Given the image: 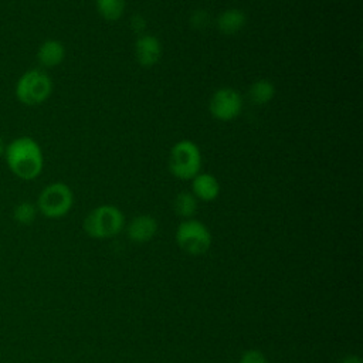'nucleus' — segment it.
Returning a JSON list of instances; mask_svg holds the SVG:
<instances>
[{
  "mask_svg": "<svg viewBox=\"0 0 363 363\" xmlns=\"http://www.w3.org/2000/svg\"><path fill=\"white\" fill-rule=\"evenodd\" d=\"M52 92L50 75L40 68L27 69L20 75L14 86L17 101L26 106H35L45 102Z\"/></svg>",
  "mask_w": 363,
  "mask_h": 363,
  "instance_id": "nucleus-2",
  "label": "nucleus"
},
{
  "mask_svg": "<svg viewBox=\"0 0 363 363\" xmlns=\"http://www.w3.org/2000/svg\"><path fill=\"white\" fill-rule=\"evenodd\" d=\"M4 150H6V143H4V140L0 138V157L4 155Z\"/></svg>",
  "mask_w": 363,
  "mask_h": 363,
  "instance_id": "nucleus-21",
  "label": "nucleus"
},
{
  "mask_svg": "<svg viewBox=\"0 0 363 363\" xmlns=\"http://www.w3.org/2000/svg\"><path fill=\"white\" fill-rule=\"evenodd\" d=\"M163 54L160 40L153 34H140L135 43V58L142 67L156 65Z\"/></svg>",
  "mask_w": 363,
  "mask_h": 363,
  "instance_id": "nucleus-8",
  "label": "nucleus"
},
{
  "mask_svg": "<svg viewBox=\"0 0 363 363\" xmlns=\"http://www.w3.org/2000/svg\"><path fill=\"white\" fill-rule=\"evenodd\" d=\"M207 21H208V14L203 10H199V11H194L193 16H191V24L197 28H201V27H206L207 26Z\"/></svg>",
  "mask_w": 363,
  "mask_h": 363,
  "instance_id": "nucleus-18",
  "label": "nucleus"
},
{
  "mask_svg": "<svg viewBox=\"0 0 363 363\" xmlns=\"http://www.w3.org/2000/svg\"><path fill=\"white\" fill-rule=\"evenodd\" d=\"M37 206L31 201H20L13 208V218L21 225H30L37 217Z\"/></svg>",
  "mask_w": 363,
  "mask_h": 363,
  "instance_id": "nucleus-16",
  "label": "nucleus"
},
{
  "mask_svg": "<svg viewBox=\"0 0 363 363\" xmlns=\"http://www.w3.org/2000/svg\"><path fill=\"white\" fill-rule=\"evenodd\" d=\"M191 193L197 200L213 201L220 194V183L211 173H197L191 179Z\"/></svg>",
  "mask_w": 363,
  "mask_h": 363,
  "instance_id": "nucleus-10",
  "label": "nucleus"
},
{
  "mask_svg": "<svg viewBox=\"0 0 363 363\" xmlns=\"http://www.w3.org/2000/svg\"><path fill=\"white\" fill-rule=\"evenodd\" d=\"M9 170L21 180H34L44 167V155L38 142L30 136H18L6 145L3 155Z\"/></svg>",
  "mask_w": 363,
  "mask_h": 363,
  "instance_id": "nucleus-1",
  "label": "nucleus"
},
{
  "mask_svg": "<svg viewBox=\"0 0 363 363\" xmlns=\"http://www.w3.org/2000/svg\"><path fill=\"white\" fill-rule=\"evenodd\" d=\"M176 242L189 255H203L211 247V233L201 221L187 218L177 225Z\"/></svg>",
  "mask_w": 363,
  "mask_h": 363,
  "instance_id": "nucleus-6",
  "label": "nucleus"
},
{
  "mask_svg": "<svg viewBox=\"0 0 363 363\" xmlns=\"http://www.w3.org/2000/svg\"><path fill=\"white\" fill-rule=\"evenodd\" d=\"M238 363H268V360L261 350L250 349L241 354Z\"/></svg>",
  "mask_w": 363,
  "mask_h": 363,
  "instance_id": "nucleus-17",
  "label": "nucleus"
},
{
  "mask_svg": "<svg viewBox=\"0 0 363 363\" xmlns=\"http://www.w3.org/2000/svg\"><path fill=\"white\" fill-rule=\"evenodd\" d=\"M247 24V14L241 9H227L217 17V28L221 34L234 35Z\"/></svg>",
  "mask_w": 363,
  "mask_h": 363,
  "instance_id": "nucleus-12",
  "label": "nucleus"
},
{
  "mask_svg": "<svg viewBox=\"0 0 363 363\" xmlns=\"http://www.w3.org/2000/svg\"><path fill=\"white\" fill-rule=\"evenodd\" d=\"M167 167L176 179L191 180L200 173L201 167V152L199 146L189 139L176 142L169 152Z\"/></svg>",
  "mask_w": 363,
  "mask_h": 363,
  "instance_id": "nucleus-4",
  "label": "nucleus"
},
{
  "mask_svg": "<svg viewBox=\"0 0 363 363\" xmlns=\"http://www.w3.org/2000/svg\"><path fill=\"white\" fill-rule=\"evenodd\" d=\"M37 210L47 218H61L69 213L74 206V193L62 182L47 184L38 194Z\"/></svg>",
  "mask_w": 363,
  "mask_h": 363,
  "instance_id": "nucleus-5",
  "label": "nucleus"
},
{
  "mask_svg": "<svg viewBox=\"0 0 363 363\" xmlns=\"http://www.w3.org/2000/svg\"><path fill=\"white\" fill-rule=\"evenodd\" d=\"M145 26H146V21H145V18H143L142 16L135 14V16L132 17V20H130V27H132L133 31L140 33V31H143Z\"/></svg>",
  "mask_w": 363,
  "mask_h": 363,
  "instance_id": "nucleus-19",
  "label": "nucleus"
},
{
  "mask_svg": "<svg viewBox=\"0 0 363 363\" xmlns=\"http://www.w3.org/2000/svg\"><path fill=\"white\" fill-rule=\"evenodd\" d=\"M208 111L214 119L231 122L242 111V98L233 88H218L210 98Z\"/></svg>",
  "mask_w": 363,
  "mask_h": 363,
  "instance_id": "nucleus-7",
  "label": "nucleus"
},
{
  "mask_svg": "<svg viewBox=\"0 0 363 363\" xmlns=\"http://www.w3.org/2000/svg\"><path fill=\"white\" fill-rule=\"evenodd\" d=\"M98 14L106 21L119 20L126 9V0H95Z\"/></svg>",
  "mask_w": 363,
  "mask_h": 363,
  "instance_id": "nucleus-15",
  "label": "nucleus"
},
{
  "mask_svg": "<svg viewBox=\"0 0 363 363\" xmlns=\"http://www.w3.org/2000/svg\"><path fill=\"white\" fill-rule=\"evenodd\" d=\"M65 58V47L61 41L48 38L43 41L37 50V60L41 67L54 68L58 67Z\"/></svg>",
  "mask_w": 363,
  "mask_h": 363,
  "instance_id": "nucleus-11",
  "label": "nucleus"
},
{
  "mask_svg": "<svg viewBox=\"0 0 363 363\" xmlns=\"http://www.w3.org/2000/svg\"><path fill=\"white\" fill-rule=\"evenodd\" d=\"M125 218L122 211L112 204H101L92 208L84 218V230L91 238H111L123 228Z\"/></svg>",
  "mask_w": 363,
  "mask_h": 363,
  "instance_id": "nucleus-3",
  "label": "nucleus"
},
{
  "mask_svg": "<svg viewBox=\"0 0 363 363\" xmlns=\"http://www.w3.org/2000/svg\"><path fill=\"white\" fill-rule=\"evenodd\" d=\"M159 230L157 220L150 214H140L130 220L128 224V237L130 241L145 244L150 241Z\"/></svg>",
  "mask_w": 363,
  "mask_h": 363,
  "instance_id": "nucleus-9",
  "label": "nucleus"
},
{
  "mask_svg": "<svg viewBox=\"0 0 363 363\" xmlns=\"http://www.w3.org/2000/svg\"><path fill=\"white\" fill-rule=\"evenodd\" d=\"M173 210L184 220L191 218L197 211V199L191 191L177 193L173 199Z\"/></svg>",
  "mask_w": 363,
  "mask_h": 363,
  "instance_id": "nucleus-14",
  "label": "nucleus"
},
{
  "mask_svg": "<svg viewBox=\"0 0 363 363\" xmlns=\"http://www.w3.org/2000/svg\"><path fill=\"white\" fill-rule=\"evenodd\" d=\"M340 363H362V359L359 356H356V354H349Z\"/></svg>",
  "mask_w": 363,
  "mask_h": 363,
  "instance_id": "nucleus-20",
  "label": "nucleus"
},
{
  "mask_svg": "<svg viewBox=\"0 0 363 363\" xmlns=\"http://www.w3.org/2000/svg\"><path fill=\"white\" fill-rule=\"evenodd\" d=\"M248 95L255 105H265L275 96V85L265 78L257 79L250 85Z\"/></svg>",
  "mask_w": 363,
  "mask_h": 363,
  "instance_id": "nucleus-13",
  "label": "nucleus"
}]
</instances>
